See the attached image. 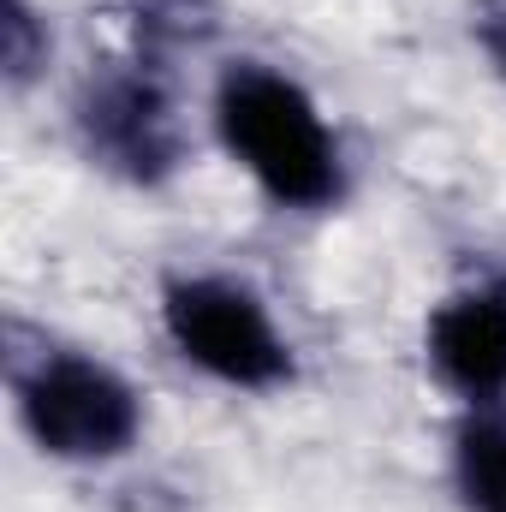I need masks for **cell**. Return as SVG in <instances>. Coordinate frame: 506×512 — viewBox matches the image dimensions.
<instances>
[{"label": "cell", "instance_id": "6da1fadb", "mask_svg": "<svg viewBox=\"0 0 506 512\" xmlns=\"http://www.w3.org/2000/svg\"><path fill=\"white\" fill-rule=\"evenodd\" d=\"M215 131L274 209L322 215L346 197L340 137L292 72L268 60H233L215 78Z\"/></svg>", "mask_w": 506, "mask_h": 512}, {"label": "cell", "instance_id": "277c9868", "mask_svg": "<svg viewBox=\"0 0 506 512\" xmlns=\"http://www.w3.org/2000/svg\"><path fill=\"white\" fill-rule=\"evenodd\" d=\"M161 328L173 352L209 382L239 393H274L298 376L292 340L274 328L268 304L227 274H173L161 286Z\"/></svg>", "mask_w": 506, "mask_h": 512}, {"label": "cell", "instance_id": "ba28073f", "mask_svg": "<svg viewBox=\"0 0 506 512\" xmlns=\"http://www.w3.org/2000/svg\"><path fill=\"white\" fill-rule=\"evenodd\" d=\"M54 54V36H48V18L30 6V0H0V72L12 90L36 84L42 66Z\"/></svg>", "mask_w": 506, "mask_h": 512}, {"label": "cell", "instance_id": "5b68a950", "mask_svg": "<svg viewBox=\"0 0 506 512\" xmlns=\"http://www.w3.org/2000/svg\"><path fill=\"white\" fill-rule=\"evenodd\" d=\"M423 358L465 405L506 399V280H471L429 310Z\"/></svg>", "mask_w": 506, "mask_h": 512}, {"label": "cell", "instance_id": "7a4b0ae2", "mask_svg": "<svg viewBox=\"0 0 506 512\" xmlns=\"http://www.w3.org/2000/svg\"><path fill=\"white\" fill-rule=\"evenodd\" d=\"M12 405L24 435L66 465H108L137 447V429H143L137 387L114 364L66 346L12 358Z\"/></svg>", "mask_w": 506, "mask_h": 512}, {"label": "cell", "instance_id": "9c48e42d", "mask_svg": "<svg viewBox=\"0 0 506 512\" xmlns=\"http://www.w3.org/2000/svg\"><path fill=\"white\" fill-rule=\"evenodd\" d=\"M471 30H477V48L489 54L495 78L506 84V0H477L471 6Z\"/></svg>", "mask_w": 506, "mask_h": 512}, {"label": "cell", "instance_id": "52a82bcc", "mask_svg": "<svg viewBox=\"0 0 506 512\" xmlns=\"http://www.w3.org/2000/svg\"><path fill=\"white\" fill-rule=\"evenodd\" d=\"M215 36V6L209 0H131V54L173 60L197 42Z\"/></svg>", "mask_w": 506, "mask_h": 512}, {"label": "cell", "instance_id": "3957f363", "mask_svg": "<svg viewBox=\"0 0 506 512\" xmlns=\"http://www.w3.org/2000/svg\"><path fill=\"white\" fill-rule=\"evenodd\" d=\"M72 131H78V149L90 155V167H102L126 185H143V191L167 185L191 155L173 72H167V60H149V54L96 66L72 96Z\"/></svg>", "mask_w": 506, "mask_h": 512}, {"label": "cell", "instance_id": "8992f818", "mask_svg": "<svg viewBox=\"0 0 506 512\" xmlns=\"http://www.w3.org/2000/svg\"><path fill=\"white\" fill-rule=\"evenodd\" d=\"M453 489L465 512H506V399L465 405L453 429Z\"/></svg>", "mask_w": 506, "mask_h": 512}]
</instances>
